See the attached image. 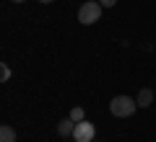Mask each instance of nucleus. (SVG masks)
Instances as JSON below:
<instances>
[{
    "mask_svg": "<svg viewBox=\"0 0 156 142\" xmlns=\"http://www.w3.org/2000/svg\"><path fill=\"white\" fill-rule=\"evenodd\" d=\"M135 109H138V101H133L130 96H115V98L109 101V111H112V116H120V119H125V116H133Z\"/></svg>",
    "mask_w": 156,
    "mask_h": 142,
    "instance_id": "f257e3e1",
    "label": "nucleus"
},
{
    "mask_svg": "<svg viewBox=\"0 0 156 142\" xmlns=\"http://www.w3.org/2000/svg\"><path fill=\"white\" fill-rule=\"evenodd\" d=\"M99 18H101V5L96 0H86L83 5L78 8V21L83 23V26H91V23H96Z\"/></svg>",
    "mask_w": 156,
    "mask_h": 142,
    "instance_id": "f03ea898",
    "label": "nucleus"
},
{
    "mask_svg": "<svg viewBox=\"0 0 156 142\" xmlns=\"http://www.w3.org/2000/svg\"><path fill=\"white\" fill-rule=\"evenodd\" d=\"M94 134H96V127L91 124V121H86V119L78 121L76 129H73V140H76V142H91Z\"/></svg>",
    "mask_w": 156,
    "mask_h": 142,
    "instance_id": "7ed1b4c3",
    "label": "nucleus"
},
{
    "mask_svg": "<svg viewBox=\"0 0 156 142\" xmlns=\"http://www.w3.org/2000/svg\"><path fill=\"white\" fill-rule=\"evenodd\" d=\"M135 101H138L140 109H148V106L154 104V91H151V88H140V91H138V98H135Z\"/></svg>",
    "mask_w": 156,
    "mask_h": 142,
    "instance_id": "20e7f679",
    "label": "nucleus"
},
{
    "mask_svg": "<svg viewBox=\"0 0 156 142\" xmlns=\"http://www.w3.org/2000/svg\"><path fill=\"white\" fill-rule=\"evenodd\" d=\"M73 129H76V121H73L70 116L57 124V134H60V137H73Z\"/></svg>",
    "mask_w": 156,
    "mask_h": 142,
    "instance_id": "39448f33",
    "label": "nucleus"
},
{
    "mask_svg": "<svg viewBox=\"0 0 156 142\" xmlns=\"http://www.w3.org/2000/svg\"><path fill=\"white\" fill-rule=\"evenodd\" d=\"M0 142H16V129L8 124L0 127Z\"/></svg>",
    "mask_w": 156,
    "mask_h": 142,
    "instance_id": "423d86ee",
    "label": "nucleus"
},
{
    "mask_svg": "<svg viewBox=\"0 0 156 142\" xmlns=\"http://www.w3.org/2000/svg\"><path fill=\"white\" fill-rule=\"evenodd\" d=\"M70 119L76 121V124H78V121H83L86 119V111L81 109V106H76V109H70Z\"/></svg>",
    "mask_w": 156,
    "mask_h": 142,
    "instance_id": "0eeeda50",
    "label": "nucleus"
},
{
    "mask_svg": "<svg viewBox=\"0 0 156 142\" xmlns=\"http://www.w3.org/2000/svg\"><path fill=\"white\" fill-rule=\"evenodd\" d=\"M8 78H11V67H8V65H5V62H3V65H0V80L5 83V80H8Z\"/></svg>",
    "mask_w": 156,
    "mask_h": 142,
    "instance_id": "6e6552de",
    "label": "nucleus"
},
{
    "mask_svg": "<svg viewBox=\"0 0 156 142\" xmlns=\"http://www.w3.org/2000/svg\"><path fill=\"white\" fill-rule=\"evenodd\" d=\"M99 5L101 8H112V5H117V0H99Z\"/></svg>",
    "mask_w": 156,
    "mask_h": 142,
    "instance_id": "1a4fd4ad",
    "label": "nucleus"
},
{
    "mask_svg": "<svg viewBox=\"0 0 156 142\" xmlns=\"http://www.w3.org/2000/svg\"><path fill=\"white\" fill-rule=\"evenodd\" d=\"M39 3H52V0H39Z\"/></svg>",
    "mask_w": 156,
    "mask_h": 142,
    "instance_id": "9d476101",
    "label": "nucleus"
},
{
    "mask_svg": "<svg viewBox=\"0 0 156 142\" xmlns=\"http://www.w3.org/2000/svg\"><path fill=\"white\" fill-rule=\"evenodd\" d=\"M13 3H23V0H13Z\"/></svg>",
    "mask_w": 156,
    "mask_h": 142,
    "instance_id": "9b49d317",
    "label": "nucleus"
},
{
    "mask_svg": "<svg viewBox=\"0 0 156 142\" xmlns=\"http://www.w3.org/2000/svg\"><path fill=\"white\" fill-rule=\"evenodd\" d=\"M91 142H96V140H91Z\"/></svg>",
    "mask_w": 156,
    "mask_h": 142,
    "instance_id": "f8f14e48",
    "label": "nucleus"
}]
</instances>
